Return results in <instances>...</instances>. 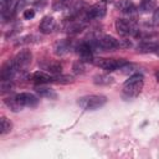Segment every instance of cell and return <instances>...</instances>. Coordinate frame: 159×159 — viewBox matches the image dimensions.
Masks as SVG:
<instances>
[{
  "mask_svg": "<svg viewBox=\"0 0 159 159\" xmlns=\"http://www.w3.org/2000/svg\"><path fill=\"white\" fill-rule=\"evenodd\" d=\"M143 84H144V77L140 73H135L133 76H130L123 84V94L127 98H133L137 97L140 91L143 89Z\"/></svg>",
  "mask_w": 159,
  "mask_h": 159,
  "instance_id": "1",
  "label": "cell"
},
{
  "mask_svg": "<svg viewBox=\"0 0 159 159\" xmlns=\"http://www.w3.org/2000/svg\"><path fill=\"white\" fill-rule=\"evenodd\" d=\"M107 103V97L102 94H88L78 98L77 104L84 111H96Z\"/></svg>",
  "mask_w": 159,
  "mask_h": 159,
  "instance_id": "2",
  "label": "cell"
},
{
  "mask_svg": "<svg viewBox=\"0 0 159 159\" xmlns=\"http://www.w3.org/2000/svg\"><path fill=\"white\" fill-rule=\"evenodd\" d=\"M93 51H114L117 48H120V41L114 39L113 36L104 35L102 37H98L93 42H91Z\"/></svg>",
  "mask_w": 159,
  "mask_h": 159,
  "instance_id": "3",
  "label": "cell"
},
{
  "mask_svg": "<svg viewBox=\"0 0 159 159\" xmlns=\"http://www.w3.org/2000/svg\"><path fill=\"white\" fill-rule=\"evenodd\" d=\"M114 26H116L117 32L122 36H135V37H138L139 31H140L132 20H127V19H117Z\"/></svg>",
  "mask_w": 159,
  "mask_h": 159,
  "instance_id": "4",
  "label": "cell"
},
{
  "mask_svg": "<svg viewBox=\"0 0 159 159\" xmlns=\"http://www.w3.org/2000/svg\"><path fill=\"white\" fill-rule=\"evenodd\" d=\"M98 67H101V68H103L104 71H107V72H113V71H116V70H120L125 63H128L125 60H123V58H118V60H116V58H97V60H94L93 61Z\"/></svg>",
  "mask_w": 159,
  "mask_h": 159,
  "instance_id": "5",
  "label": "cell"
},
{
  "mask_svg": "<svg viewBox=\"0 0 159 159\" xmlns=\"http://www.w3.org/2000/svg\"><path fill=\"white\" fill-rule=\"evenodd\" d=\"M31 60H32V53L29 50H22L11 60V62L15 66V68L20 72L24 71L31 63Z\"/></svg>",
  "mask_w": 159,
  "mask_h": 159,
  "instance_id": "6",
  "label": "cell"
},
{
  "mask_svg": "<svg viewBox=\"0 0 159 159\" xmlns=\"http://www.w3.org/2000/svg\"><path fill=\"white\" fill-rule=\"evenodd\" d=\"M106 11H107V7H106V2H104V1H99V2L94 4L93 6H91V7L87 10L84 19H86V20L102 19V17H104V15H106Z\"/></svg>",
  "mask_w": 159,
  "mask_h": 159,
  "instance_id": "7",
  "label": "cell"
},
{
  "mask_svg": "<svg viewBox=\"0 0 159 159\" xmlns=\"http://www.w3.org/2000/svg\"><path fill=\"white\" fill-rule=\"evenodd\" d=\"M77 53L80 56V61L82 62H93L94 58H93V48H92V45L91 42H87V41H83L81 42L78 46H77Z\"/></svg>",
  "mask_w": 159,
  "mask_h": 159,
  "instance_id": "8",
  "label": "cell"
},
{
  "mask_svg": "<svg viewBox=\"0 0 159 159\" xmlns=\"http://www.w3.org/2000/svg\"><path fill=\"white\" fill-rule=\"evenodd\" d=\"M15 96L22 107H35L39 103V98L35 94L29 93V92H21V93H17Z\"/></svg>",
  "mask_w": 159,
  "mask_h": 159,
  "instance_id": "9",
  "label": "cell"
},
{
  "mask_svg": "<svg viewBox=\"0 0 159 159\" xmlns=\"http://www.w3.org/2000/svg\"><path fill=\"white\" fill-rule=\"evenodd\" d=\"M27 78L36 84H46V83L53 82V76H51L50 73L43 72V71H36V72L29 75Z\"/></svg>",
  "mask_w": 159,
  "mask_h": 159,
  "instance_id": "10",
  "label": "cell"
},
{
  "mask_svg": "<svg viewBox=\"0 0 159 159\" xmlns=\"http://www.w3.org/2000/svg\"><path fill=\"white\" fill-rule=\"evenodd\" d=\"M70 22L67 24L66 26V32L70 34V35H76V34H80L81 31L84 30L86 27V19L83 20H78V19H73V20H68Z\"/></svg>",
  "mask_w": 159,
  "mask_h": 159,
  "instance_id": "11",
  "label": "cell"
},
{
  "mask_svg": "<svg viewBox=\"0 0 159 159\" xmlns=\"http://www.w3.org/2000/svg\"><path fill=\"white\" fill-rule=\"evenodd\" d=\"M71 46H72V42H71L70 39L60 40L53 45V52H55L56 56H63L70 51Z\"/></svg>",
  "mask_w": 159,
  "mask_h": 159,
  "instance_id": "12",
  "label": "cell"
},
{
  "mask_svg": "<svg viewBox=\"0 0 159 159\" xmlns=\"http://www.w3.org/2000/svg\"><path fill=\"white\" fill-rule=\"evenodd\" d=\"M55 26H56L55 19L52 16H45L41 20L40 25H39V30H40V32L47 35V34H51L55 30Z\"/></svg>",
  "mask_w": 159,
  "mask_h": 159,
  "instance_id": "13",
  "label": "cell"
},
{
  "mask_svg": "<svg viewBox=\"0 0 159 159\" xmlns=\"http://www.w3.org/2000/svg\"><path fill=\"white\" fill-rule=\"evenodd\" d=\"M137 48L139 52L147 53V52H154V51L159 50V45L152 40H147V41H143L142 43H139Z\"/></svg>",
  "mask_w": 159,
  "mask_h": 159,
  "instance_id": "14",
  "label": "cell"
},
{
  "mask_svg": "<svg viewBox=\"0 0 159 159\" xmlns=\"http://www.w3.org/2000/svg\"><path fill=\"white\" fill-rule=\"evenodd\" d=\"M41 67L51 75H60L62 72V66L58 62H45L41 65Z\"/></svg>",
  "mask_w": 159,
  "mask_h": 159,
  "instance_id": "15",
  "label": "cell"
},
{
  "mask_svg": "<svg viewBox=\"0 0 159 159\" xmlns=\"http://www.w3.org/2000/svg\"><path fill=\"white\" fill-rule=\"evenodd\" d=\"M117 6H118V9H119L123 14L132 15V14L135 12V6H134V4H133L130 0H120Z\"/></svg>",
  "mask_w": 159,
  "mask_h": 159,
  "instance_id": "16",
  "label": "cell"
},
{
  "mask_svg": "<svg viewBox=\"0 0 159 159\" xmlns=\"http://www.w3.org/2000/svg\"><path fill=\"white\" fill-rule=\"evenodd\" d=\"M35 92H36L40 97H45V98H50V99H55V98L57 97V94H56V92H55L53 89H51V88H48V87H42L41 84L35 88Z\"/></svg>",
  "mask_w": 159,
  "mask_h": 159,
  "instance_id": "17",
  "label": "cell"
},
{
  "mask_svg": "<svg viewBox=\"0 0 159 159\" xmlns=\"http://www.w3.org/2000/svg\"><path fill=\"white\" fill-rule=\"evenodd\" d=\"M73 4V0H55L52 2V9L55 11H62L68 10Z\"/></svg>",
  "mask_w": 159,
  "mask_h": 159,
  "instance_id": "18",
  "label": "cell"
},
{
  "mask_svg": "<svg viewBox=\"0 0 159 159\" xmlns=\"http://www.w3.org/2000/svg\"><path fill=\"white\" fill-rule=\"evenodd\" d=\"M157 1L155 0H142L139 5V11L143 14H148L155 9Z\"/></svg>",
  "mask_w": 159,
  "mask_h": 159,
  "instance_id": "19",
  "label": "cell"
},
{
  "mask_svg": "<svg viewBox=\"0 0 159 159\" xmlns=\"http://www.w3.org/2000/svg\"><path fill=\"white\" fill-rule=\"evenodd\" d=\"M5 104L12 111V112H19L22 109V106L19 103V101L16 99V96H12V97H7L4 99Z\"/></svg>",
  "mask_w": 159,
  "mask_h": 159,
  "instance_id": "20",
  "label": "cell"
},
{
  "mask_svg": "<svg viewBox=\"0 0 159 159\" xmlns=\"http://www.w3.org/2000/svg\"><path fill=\"white\" fill-rule=\"evenodd\" d=\"M93 82L97 86H108L113 83V78L108 75H97L93 77Z\"/></svg>",
  "mask_w": 159,
  "mask_h": 159,
  "instance_id": "21",
  "label": "cell"
},
{
  "mask_svg": "<svg viewBox=\"0 0 159 159\" xmlns=\"http://www.w3.org/2000/svg\"><path fill=\"white\" fill-rule=\"evenodd\" d=\"M53 82L57 84H68L73 82V77L70 75H58V76H53Z\"/></svg>",
  "mask_w": 159,
  "mask_h": 159,
  "instance_id": "22",
  "label": "cell"
},
{
  "mask_svg": "<svg viewBox=\"0 0 159 159\" xmlns=\"http://www.w3.org/2000/svg\"><path fill=\"white\" fill-rule=\"evenodd\" d=\"M0 123H1V130H0V133H1V135H5L6 133H9L10 130H11V128H12V124H11V122L7 119V118H5V117H1V119H0Z\"/></svg>",
  "mask_w": 159,
  "mask_h": 159,
  "instance_id": "23",
  "label": "cell"
},
{
  "mask_svg": "<svg viewBox=\"0 0 159 159\" xmlns=\"http://www.w3.org/2000/svg\"><path fill=\"white\" fill-rule=\"evenodd\" d=\"M83 62L82 61H80V62H77V63H75L73 65V71H75V73H82L83 72V65H82Z\"/></svg>",
  "mask_w": 159,
  "mask_h": 159,
  "instance_id": "24",
  "label": "cell"
},
{
  "mask_svg": "<svg viewBox=\"0 0 159 159\" xmlns=\"http://www.w3.org/2000/svg\"><path fill=\"white\" fill-rule=\"evenodd\" d=\"M34 16H35V11H34L32 9H27V10L24 11V17H25L26 20H30V19H32Z\"/></svg>",
  "mask_w": 159,
  "mask_h": 159,
  "instance_id": "25",
  "label": "cell"
},
{
  "mask_svg": "<svg viewBox=\"0 0 159 159\" xmlns=\"http://www.w3.org/2000/svg\"><path fill=\"white\" fill-rule=\"evenodd\" d=\"M153 24L154 25H159V7L157 10H154V14H153Z\"/></svg>",
  "mask_w": 159,
  "mask_h": 159,
  "instance_id": "26",
  "label": "cell"
},
{
  "mask_svg": "<svg viewBox=\"0 0 159 159\" xmlns=\"http://www.w3.org/2000/svg\"><path fill=\"white\" fill-rule=\"evenodd\" d=\"M155 77H157V81H159V72L155 73Z\"/></svg>",
  "mask_w": 159,
  "mask_h": 159,
  "instance_id": "27",
  "label": "cell"
},
{
  "mask_svg": "<svg viewBox=\"0 0 159 159\" xmlns=\"http://www.w3.org/2000/svg\"><path fill=\"white\" fill-rule=\"evenodd\" d=\"M103 1H104V2H112L113 0H103Z\"/></svg>",
  "mask_w": 159,
  "mask_h": 159,
  "instance_id": "28",
  "label": "cell"
},
{
  "mask_svg": "<svg viewBox=\"0 0 159 159\" xmlns=\"http://www.w3.org/2000/svg\"><path fill=\"white\" fill-rule=\"evenodd\" d=\"M158 55H159V50H158Z\"/></svg>",
  "mask_w": 159,
  "mask_h": 159,
  "instance_id": "29",
  "label": "cell"
}]
</instances>
